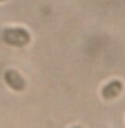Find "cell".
<instances>
[{
    "label": "cell",
    "mask_w": 125,
    "mask_h": 128,
    "mask_svg": "<svg viewBox=\"0 0 125 128\" xmlns=\"http://www.w3.org/2000/svg\"><path fill=\"white\" fill-rule=\"evenodd\" d=\"M72 128H82V127H78V126H75V127H72Z\"/></svg>",
    "instance_id": "4"
},
{
    "label": "cell",
    "mask_w": 125,
    "mask_h": 128,
    "mask_svg": "<svg viewBox=\"0 0 125 128\" xmlns=\"http://www.w3.org/2000/svg\"><path fill=\"white\" fill-rule=\"evenodd\" d=\"M122 91H123V82L119 80H113L102 89V96L106 100H112L120 95Z\"/></svg>",
    "instance_id": "3"
},
{
    "label": "cell",
    "mask_w": 125,
    "mask_h": 128,
    "mask_svg": "<svg viewBox=\"0 0 125 128\" xmlns=\"http://www.w3.org/2000/svg\"><path fill=\"white\" fill-rule=\"evenodd\" d=\"M2 1H6V0H0V2H2Z\"/></svg>",
    "instance_id": "5"
},
{
    "label": "cell",
    "mask_w": 125,
    "mask_h": 128,
    "mask_svg": "<svg viewBox=\"0 0 125 128\" xmlns=\"http://www.w3.org/2000/svg\"><path fill=\"white\" fill-rule=\"evenodd\" d=\"M4 80L7 84V86L15 91H22L26 88V81L22 78V75L14 69H9L4 74Z\"/></svg>",
    "instance_id": "2"
},
{
    "label": "cell",
    "mask_w": 125,
    "mask_h": 128,
    "mask_svg": "<svg viewBox=\"0 0 125 128\" xmlns=\"http://www.w3.org/2000/svg\"><path fill=\"white\" fill-rule=\"evenodd\" d=\"M2 41L12 47H23L30 43L31 36L30 32L21 27H9L5 28L2 33Z\"/></svg>",
    "instance_id": "1"
}]
</instances>
